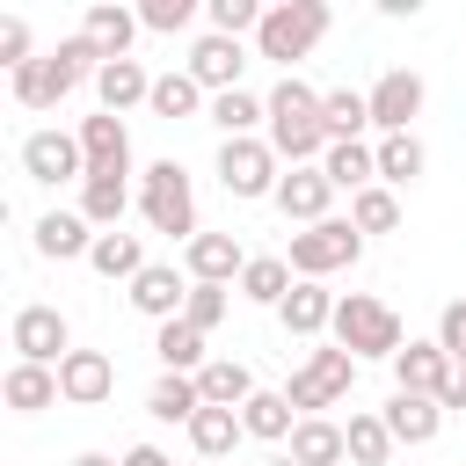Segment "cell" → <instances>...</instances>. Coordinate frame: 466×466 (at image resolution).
<instances>
[{"label":"cell","instance_id":"40","mask_svg":"<svg viewBox=\"0 0 466 466\" xmlns=\"http://www.w3.org/2000/svg\"><path fill=\"white\" fill-rule=\"evenodd\" d=\"M350 226H357V233H393V226H400V197H393L386 182L357 189V197H350Z\"/></svg>","mask_w":466,"mask_h":466},{"label":"cell","instance_id":"41","mask_svg":"<svg viewBox=\"0 0 466 466\" xmlns=\"http://www.w3.org/2000/svg\"><path fill=\"white\" fill-rule=\"evenodd\" d=\"M204 15H211V36H255L269 7H262V0H211Z\"/></svg>","mask_w":466,"mask_h":466},{"label":"cell","instance_id":"13","mask_svg":"<svg viewBox=\"0 0 466 466\" xmlns=\"http://www.w3.org/2000/svg\"><path fill=\"white\" fill-rule=\"evenodd\" d=\"M451 371H459V364L437 350V335H430V342H415V335H408V350L393 357V393H422V400H444Z\"/></svg>","mask_w":466,"mask_h":466},{"label":"cell","instance_id":"8","mask_svg":"<svg viewBox=\"0 0 466 466\" xmlns=\"http://www.w3.org/2000/svg\"><path fill=\"white\" fill-rule=\"evenodd\" d=\"M277 153H269V138H218V189L226 197H240V204H255V197H277Z\"/></svg>","mask_w":466,"mask_h":466},{"label":"cell","instance_id":"21","mask_svg":"<svg viewBox=\"0 0 466 466\" xmlns=\"http://www.w3.org/2000/svg\"><path fill=\"white\" fill-rule=\"evenodd\" d=\"M36 255L44 262H87L95 255V226L80 211H44L36 218Z\"/></svg>","mask_w":466,"mask_h":466},{"label":"cell","instance_id":"30","mask_svg":"<svg viewBox=\"0 0 466 466\" xmlns=\"http://www.w3.org/2000/svg\"><path fill=\"white\" fill-rule=\"evenodd\" d=\"M153 357H160V371H204L211 357H204V328H189V320H160L153 328Z\"/></svg>","mask_w":466,"mask_h":466},{"label":"cell","instance_id":"33","mask_svg":"<svg viewBox=\"0 0 466 466\" xmlns=\"http://www.w3.org/2000/svg\"><path fill=\"white\" fill-rule=\"evenodd\" d=\"M371 153H379V182H386V189H408V182L430 167V153H422L415 131H393V138H379Z\"/></svg>","mask_w":466,"mask_h":466},{"label":"cell","instance_id":"43","mask_svg":"<svg viewBox=\"0 0 466 466\" xmlns=\"http://www.w3.org/2000/svg\"><path fill=\"white\" fill-rule=\"evenodd\" d=\"M182 320L211 335V328L226 320V284H189V306H182Z\"/></svg>","mask_w":466,"mask_h":466},{"label":"cell","instance_id":"29","mask_svg":"<svg viewBox=\"0 0 466 466\" xmlns=\"http://www.w3.org/2000/svg\"><path fill=\"white\" fill-rule=\"evenodd\" d=\"M124 211H131V182H124V175H87V182H80V218H87L95 233H116Z\"/></svg>","mask_w":466,"mask_h":466},{"label":"cell","instance_id":"11","mask_svg":"<svg viewBox=\"0 0 466 466\" xmlns=\"http://www.w3.org/2000/svg\"><path fill=\"white\" fill-rule=\"evenodd\" d=\"M422 73H408V66H386L379 80H371V124H379V138H393V131H415V116H422Z\"/></svg>","mask_w":466,"mask_h":466},{"label":"cell","instance_id":"19","mask_svg":"<svg viewBox=\"0 0 466 466\" xmlns=\"http://www.w3.org/2000/svg\"><path fill=\"white\" fill-rule=\"evenodd\" d=\"M58 393H66L73 408H95V400L116 393V364H109L102 350H73V357L58 364Z\"/></svg>","mask_w":466,"mask_h":466},{"label":"cell","instance_id":"6","mask_svg":"<svg viewBox=\"0 0 466 466\" xmlns=\"http://www.w3.org/2000/svg\"><path fill=\"white\" fill-rule=\"evenodd\" d=\"M357 255H364V233H357L350 218H320V226H299V233H291V255H284V262H291V277H313V284H320V277L350 269Z\"/></svg>","mask_w":466,"mask_h":466},{"label":"cell","instance_id":"47","mask_svg":"<svg viewBox=\"0 0 466 466\" xmlns=\"http://www.w3.org/2000/svg\"><path fill=\"white\" fill-rule=\"evenodd\" d=\"M451 408L466 415V364H459V371H451V386H444V415H451Z\"/></svg>","mask_w":466,"mask_h":466},{"label":"cell","instance_id":"42","mask_svg":"<svg viewBox=\"0 0 466 466\" xmlns=\"http://www.w3.org/2000/svg\"><path fill=\"white\" fill-rule=\"evenodd\" d=\"M138 22H146L153 36H182V29L197 22V0H146V7H138Z\"/></svg>","mask_w":466,"mask_h":466},{"label":"cell","instance_id":"44","mask_svg":"<svg viewBox=\"0 0 466 466\" xmlns=\"http://www.w3.org/2000/svg\"><path fill=\"white\" fill-rule=\"evenodd\" d=\"M437 350H444L451 364H466V299H451V306L437 313Z\"/></svg>","mask_w":466,"mask_h":466},{"label":"cell","instance_id":"48","mask_svg":"<svg viewBox=\"0 0 466 466\" xmlns=\"http://www.w3.org/2000/svg\"><path fill=\"white\" fill-rule=\"evenodd\" d=\"M73 466H116V459H109V451H80Z\"/></svg>","mask_w":466,"mask_h":466},{"label":"cell","instance_id":"9","mask_svg":"<svg viewBox=\"0 0 466 466\" xmlns=\"http://www.w3.org/2000/svg\"><path fill=\"white\" fill-rule=\"evenodd\" d=\"M7 342H15V364H66L73 357V328H66V313L58 306H22L15 320H7Z\"/></svg>","mask_w":466,"mask_h":466},{"label":"cell","instance_id":"28","mask_svg":"<svg viewBox=\"0 0 466 466\" xmlns=\"http://www.w3.org/2000/svg\"><path fill=\"white\" fill-rule=\"evenodd\" d=\"M291 459H299V466H350V437H342V422L306 415V422L291 430Z\"/></svg>","mask_w":466,"mask_h":466},{"label":"cell","instance_id":"27","mask_svg":"<svg viewBox=\"0 0 466 466\" xmlns=\"http://www.w3.org/2000/svg\"><path fill=\"white\" fill-rule=\"evenodd\" d=\"M0 393H7V408H15V415H44L51 400H66V393H58V371H51V364H7Z\"/></svg>","mask_w":466,"mask_h":466},{"label":"cell","instance_id":"17","mask_svg":"<svg viewBox=\"0 0 466 466\" xmlns=\"http://www.w3.org/2000/svg\"><path fill=\"white\" fill-rule=\"evenodd\" d=\"M182 269H189V284H233V277L248 269V255H240L233 233H197V240L182 248Z\"/></svg>","mask_w":466,"mask_h":466},{"label":"cell","instance_id":"12","mask_svg":"<svg viewBox=\"0 0 466 466\" xmlns=\"http://www.w3.org/2000/svg\"><path fill=\"white\" fill-rule=\"evenodd\" d=\"M131 306L160 328V320H182V306H189V269H175V262H146L138 277H131Z\"/></svg>","mask_w":466,"mask_h":466},{"label":"cell","instance_id":"14","mask_svg":"<svg viewBox=\"0 0 466 466\" xmlns=\"http://www.w3.org/2000/svg\"><path fill=\"white\" fill-rule=\"evenodd\" d=\"M240 73H248L240 36H197V44H189V80H197L204 95H233Z\"/></svg>","mask_w":466,"mask_h":466},{"label":"cell","instance_id":"18","mask_svg":"<svg viewBox=\"0 0 466 466\" xmlns=\"http://www.w3.org/2000/svg\"><path fill=\"white\" fill-rule=\"evenodd\" d=\"M277 320H284V335L313 342V335H328V328H335V291H328V284H313V277H299V284H291V299L277 306Z\"/></svg>","mask_w":466,"mask_h":466},{"label":"cell","instance_id":"4","mask_svg":"<svg viewBox=\"0 0 466 466\" xmlns=\"http://www.w3.org/2000/svg\"><path fill=\"white\" fill-rule=\"evenodd\" d=\"M138 211H146V226L153 233H167V240H197V189H189V175H182V160H153L146 175H138Z\"/></svg>","mask_w":466,"mask_h":466},{"label":"cell","instance_id":"39","mask_svg":"<svg viewBox=\"0 0 466 466\" xmlns=\"http://www.w3.org/2000/svg\"><path fill=\"white\" fill-rule=\"evenodd\" d=\"M342 437H350V466H386L393 459V430H386V415H350L342 422Z\"/></svg>","mask_w":466,"mask_h":466},{"label":"cell","instance_id":"35","mask_svg":"<svg viewBox=\"0 0 466 466\" xmlns=\"http://www.w3.org/2000/svg\"><path fill=\"white\" fill-rule=\"evenodd\" d=\"M240 430H248V437H262V444H291V430H299V408H291L284 393H255V400L240 408Z\"/></svg>","mask_w":466,"mask_h":466},{"label":"cell","instance_id":"46","mask_svg":"<svg viewBox=\"0 0 466 466\" xmlns=\"http://www.w3.org/2000/svg\"><path fill=\"white\" fill-rule=\"evenodd\" d=\"M116 466H175V459H167V451H160V444H131V451H124V459H116Z\"/></svg>","mask_w":466,"mask_h":466},{"label":"cell","instance_id":"23","mask_svg":"<svg viewBox=\"0 0 466 466\" xmlns=\"http://www.w3.org/2000/svg\"><path fill=\"white\" fill-rule=\"evenodd\" d=\"M379 415H386L393 444H437V430H444V400H422V393H393Z\"/></svg>","mask_w":466,"mask_h":466},{"label":"cell","instance_id":"34","mask_svg":"<svg viewBox=\"0 0 466 466\" xmlns=\"http://www.w3.org/2000/svg\"><path fill=\"white\" fill-rule=\"evenodd\" d=\"M87 269H95V277H109V284H131V277L146 269V248H138V233H95V255H87Z\"/></svg>","mask_w":466,"mask_h":466},{"label":"cell","instance_id":"45","mask_svg":"<svg viewBox=\"0 0 466 466\" xmlns=\"http://www.w3.org/2000/svg\"><path fill=\"white\" fill-rule=\"evenodd\" d=\"M0 66H7V73H22V66H29V22H22V15H7V22H0Z\"/></svg>","mask_w":466,"mask_h":466},{"label":"cell","instance_id":"7","mask_svg":"<svg viewBox=\"0 0 466 466\" xmlns=\"http://www.w3.org/2000/svg\"><path fill=\"white\" fill-rule=\"evenodd\" d=\"M357 386V357L342 350V342H328V350H313L299 371H291V386H284V400L299 408V422L306 415H320V408H335L342 393Z\"/></svg>","mask_w":466,"mask_h":466},{"label":"cell","instance_id":"15","mask_svg":"<svg viewBox=\"0 0 466 466\" xmlns=\"http://www.w3.org/2000/svg\"><path fill=\"white\" fill-rule=\"evenodd\" d=\"M80 153H87V175H131V131H124V116H109V109L80 116Z\"/></svg>","mask_w":466,"mask_h":466},{"label":"cell","instance_id":"1","mask_svg":"<svg viewBox=\"0 0 466 466\" xmlns=\"http://www.w3.org/2000/svg\"><path fill=\"white\" fill-rule=\"evenodd\" d=\"M262 102H269V131H262V138H269V153H277V160H291V167H320V153L335 146V138H328V124H320V95H313L299 73H284Z\"/></svg>","mask_w":466,"mask_h":466},{"label":"cell","instance_id":"26","mask_svg":"<svg viewBox=\"0 0 466 466\" xmlns=\"http://www.w3.org/2000/svg\"><path fill=\"white\" fill-rule=\"evenodd\" d=\"M197 386H204V408H248L262 386H255V371L240 364V357H211L204 371H197Z\"/></svg>","mask_w":466,"mask_h":466},{"label":"cell","instance_id":"31","mask_svg":"<svg viewBox=\"0 0 466 466\" xmlns=\"http://www.w3.org/2000/svg\"><path fill=\"white\" fill-rule=\"evenodd\" d=\"M291 284H299V277H291L284 255H248V269H240V299H248V306H284Z\"/></svg>","mask_w":466,"mask_h":466},{"label":"cell","instance_id":"2","mask_svg":"<svg viewBox=\"0 0 466 466\" xmlns=\"http://www.w3.org/2000/svg\"><path fill=\"white\" fill-rule=\"evenodd\" d=\"M102 73V51L87 44V36H66L58 51H44V58H29L22 73H7V87H15V102L22 109H58L80 80H95Z\"/></svg>","mask_w":466,"mask_h":466},{"label":"cell","instance_id":"10","mask_svg":"<svg viewBox=\"0 0 466 466\" xmlns=\"http://www.w3.org/2000/svg\"><path fill=\"white\" fill-rule=\"evenodd\" d=\"M22 175L58 189V182H87V153H80V131H29L22 138Z\"/></svg>","mask_w":466,"mask_h":466},{"label":"cell","instance_id":"3","mask_svg":"<svg viewBox=\"0 0 466 466\" xmlns=\"http://www.w3.org/2000/svg\"><path fill=\"white\" fill-rule=\"evenodd\" d=\"M328 335H335V342H342L357 364H364V357H386V364H393V357L408 350V335H400V313H393L386 299H371V291H350V299H335V328H328Z\"/></svg>","mask_w":466,"mask_h":466},{"label":"cell","instance_id":"5","mask_svg":"<svg viewBox=\"0 0 466 466\" xmlns=\"http://www.w3.org/2000/svg\"><path fill=\"white\" fill-rule=\"evenodd\" d=\"M328 22H335V15H328V0H277V7L262 15V29H255V51H262V58H277V66L291 73V66L328 36Z\"/></svg>","mask_w":466,"mask_h":466},{"label":"cell","instance_id":"16","mask_svg":"<svg viewBox=\"0 0 466 466\" xmlns=\"http://www.w3.org/2000/svg\"><path fill=\"white\" fill-rule=\"evenodd\" d=\"M291 226H320V218H335L328 204H335V182L320 175V167H291L284 182H277V197H269Z\"/></svg>","mask_w":466,"mask_h":466},{"label":"cell","instance_id":"38","mask_svg":"<svg viewBox=\"0 0 466 466\" xmlns=\"http://www.w3.org/2000/svg\"><path fill=\"white\" fill-rule=\"evenodd\" d=\"M320 124H328V138H364V124H371V95H357V87H328V95H320Z\"/></svg>","mask_w":466,"mask_h":466},{"label":"cell","instance_id":"24","mask_svg":"<svg viewBox=\"0 0 466 466\" xmlns=\"http://www.w3.org/2000/svg\"><path fill=\"white\" fill-rule=\"evenodd\" d=\"M146 415H153V422H182V430H189V422L204 415V386H197L189 371H160V379H153V393H146Z\"/></svg>","mask_w":466,"mask_h":466},{"label":"cell","instance_id":"36","mask_svg":"<svg viewBox=\"0 0 466 466\" xmlns=\"http://www.w3.org/2000/svg\"><path fill=\"white\" fill-rule=\"evenodd\" d=\"M240 437H248V430H240V408H204V415L189 422V451H197V459H233Z\"/></svg>","mask_w":466,"mask_h":466},{"label":"cell","instance_id":"20","mask_svg":"<svg viewBox=\"0 0 466 466\" xmlns=\"http://www.w3.org/2000/svg\"><path fill=\"white\" fill-rule=\"evenodd\" d=\"M146 22H138V7H109V0H95L87 15H80V36L102 51V66L109 58H131V36H138Z\"/></svg>","mask_w":466,"mask_h":466},{"label":"cell","instance_id":"37","mask_svg":"<svg viewBox=\"0 0 466 466\" xmlns=\"http://www.w3.org/2000/svg\"><path fill=\"white\" fill-rule=\"evenodd\" d=\"M153 116H167V124H182V116H197V109H211L204 102V87L189 80V66L182 73H153V102H146Z\"/></svg>","mask_w":466,"mask_h":466},{"label":"cell","instance_id":"25","mask_svg":"<svg viewBox=\"0 0 466 466\" xmlns=\"http://www.w3.org/2000/svg\"><path fill=\"white\" fill-rule=\"evenodd\" d=\"M320 175H328L335 189H350V197H357V189H371V182H379V153H371L364 138H335V146L320 153Z\"/></svg>","mask_w":466,"mask_h":466},{"label":"cell","instance_id":"32","mask_svg":"<svg viewBox=\"0 0 466 466\" xmlns=\"http://www.w3.org/2000/svg\"><path fill=\"white\" fill-rule=\"evenodd\" d=\"M204 116L218 124V138H255V124H269V102L248 95V87H233V95H211Z\"/></svg>","mask_w":466,"mask_h":466},{"label":"cell","instance_id":"22","mask_svg":"<svg viewBox=\"0 0 466 466\" xmlns=\"http://www.w3.org/2000/svg\"><path fill=\"white\" fill-rule=\"evenodd\" d=\"M95 102H102L109 116L138 109V102H153V73H146L138 58H109V66L95 73Z\"/></svg>","mask_w":466,"mask_h":466},{"label":"cell","instance_id":"49","mask_svg":"<svg viewBox=\"0 0 466 466\" xmlns=\"http://www.w3.org/2000/svg\"><path fill=\"white\" fill-rule=\"evenodd\" d=\"M262 466H299V459H291V451H277V459H262Z\"/></svg>","mask_w":466,"mask_h":466}]
</instances>
